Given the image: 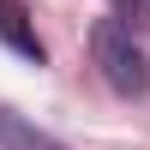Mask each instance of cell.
I'll list each match as a JSON object with an SVG mask.
<instances>
[{
  "mask_svg": "<svg viewBox=\"0 0 150 150\" xmlns=\"http://www.w3.org/2000/svg\"><path fill=\"white\" fill-rule=\"evenodd\" d=\"M0 42H6L18 60H30V66L48 60V48H42V36H36V18H30L24 0H0Z\"/></svg>",
  "mask_w": 150,
  "mask_h": 150,
  "instance_id": "obj_2",
  "label": "cell"
},
{
  "mask_svg": "<svg viewBox=\"0 0 150 150\" xmlns=\"http://www.w3.org/2000/svg\"><path fill=\"white\" fill-rule=\"evenodd\" d=\"M114 18L126 24V30L132 24H150V0H114Z\"/></svg>",
  "mask_w": 150,
  "mask_h": 150,
  "instance_id": "obj_4",
  "label": "cell"
},
{
  "mask_svg": "<svg viewBox=\"0 0 150 150\" xmlns=\"http://www.w3.org/2000/svg\"><path fill=\"white\" fill-rule=\"evenodd\" d=\"M0 144H6V150H60L48 132L24 126V120H18V114H6V108H0Z\"/></svg>",
  "mask_w": 150,
  "mask_h": 150,
  "instance_id": "obj_3",
  "label": "cell"
},
{
  "mask_svg": "<svg viewBox=\"0 0 150 150\" xmlns=\"http://www.w3.org/2000/svg\"><path fill=\"white\" fill-rule=\"evenodd\" d=\"M90 54H96V72L108 78L114 96H150V54L120 18H102L90 30Z\"/></svg>",
  "mask_w": 150,
  "mask_h": 150,
  "instance_id": "obj_1",
  "label": "cell"
}]
</instances>
